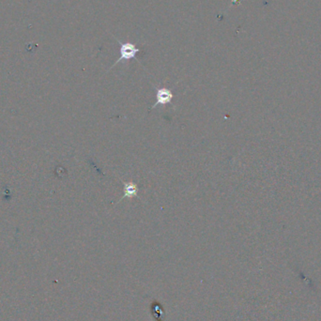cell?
I'll return each mask as SVG.
<instances>
[{"label":"cell","instance_id":"1","mask_svg":"<svg viewBox=\"0 0 321 321\" xmlns=\"http://www.w3.org/2000/svg\"><path fill=\"white\" fill-rule=\"evenodd\" d=\"M139 51L140 50L138 47L130 42H120V58L114 63L112 68L120 62H127L132 58H136V54L139 53Z\"/></svg>","mask_w":321,"mask_h":321},{"label":"cell","instance_id":"2","mask_svg":"<svg viewBox=\"0 0 321 321\" xmlns=\"http://www.w3.org/2000/svg\"><path fill=\"white\" fill-rule=\"evenodd\" d=\"M174 94L168 88H156V102L150 110L154 109L157 106H166L172 104Z\"/></svg>","mask_w":321,"mask_h":321},{"label":"cell","instance_id":"3","mask_svg":"<svg viewBox=\"0 0 321 321\" xmlns=\"http://www.w3.org/2000/svg\"><path fill=\"white\" fill-rule=\"evenodd\" d=\"M123 188H124V194L120 201H122L124 198H138V186L134 182H123Z\"/></svg>","mask_w":321,"mask_h":321}]
</instances>
